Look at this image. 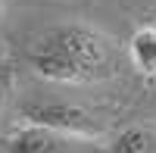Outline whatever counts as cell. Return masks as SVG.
Instances as JSON below:
<instances>
[{
  "label": "cell",
  "instance_id": "cell-1",
  "mask_svg": "<svg viewBox=\"0 0 156 153\" xmlns=\"http://www.w3.org/2000/svg\"><path fill=\"white\" fill-rule=\"evenodd\" d=\"M25 62L34 75L56 84H97L115 75L119 50L94 25L56 22L28 41Z\"/></svg>",
  "mask_w": 156,
  "mask_h": 153
},
{
  "label": "cell",
  "instance_id": "cell-7",
  "mask_svg": "<svg viewBox=\"0 0 156 153\" xmlns=\"http://www.w3.org/2000/svg\"><path fill=\"white\" fill-rule=\"evenodd\" d=\"M3 6H6V0H0V16H3Z\"/></svg>",
  "mask_w": 156,
  "mask_h": 153
},
{
  "label": "cell",
  "instance_id": "cell-2",
  "mask_svg": "<svg viewBox=\"0 0 156 153\" xmlns=\"http://www.w3.org/2000/svg\"><path fill=\"white\" fill-rule=\"evenodd\" d=\"M19 112L25 122H37V125H47V128L75 134V137L106 141L112 134L103 112L81 106V103H72V100H25L19 106Z\"/></svg>",
  "mask_w": 156,
  "mask_h": 153
},
{
  "label": "cell",
  "instance_id": "cell-6",
  "mask_svg": "<svg viewBox=\"0 0 156 153\" xmlns=\"http://www.w3.org/2000/svg\"><path fill=\"white\" fill-rule=\"evenodd\" d=\"M12 81H16L12 56H9V50L3 47V41H0V112H3L6 100H9V94H12Z\"/></svg>",
  "mask_w": 156,
  "mask_h": 153
},
{
  "label": "cell",
  "instance_id": "cell-3",
  "mask_svg": "<svg viewBox=\"0 0 156 153\" xmlns=\"http://www.w3.org/2000/svg\"><path fill=\"white\" fill-rule=\"evenodd\" d=\"M3 153H103V141L75 137L66 131L47 128L37 122H25L0 141Z\"/></svg>",
  "mask_w": 156,
  "mask_h": 153
},
{
  "label": "cell",
  "instance_id": "cell-5",
  "mask_svg": "<svg viewBox=\"0 0 156 153\" xmlns=\"http://www.w3.org/2000/svg\"><path fill=\"white\" fill-rule=\"evenodd\" d=\"M128 62L147 78H156V25H140L125 44Z\"/></svg>",
  "mask_w": 156,
  "mask_h": 153
},
{
  "label": "cell",
  "instance_id": "cell-4",
  "mask_svg": "<svg viewBox=\"0 0 156 153\" xmlns=\"http://www.w3.org/2000/svg\"><path fill=\"white\" fill-rule=\"evenodd\" d=\"M103 153H156V122L122 125L103 141Z\"/></svg>",
  "mask_w": 156,
  "mask_h": 153
}]
</instances>
